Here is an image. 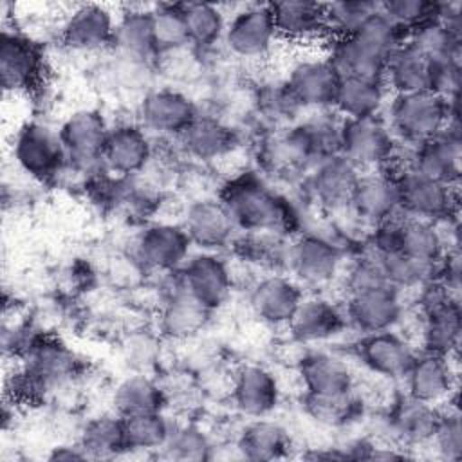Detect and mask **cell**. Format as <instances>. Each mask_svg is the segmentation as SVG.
Instances as JSON below:
<instances>
[{"mask_svg":"<svg viewBox=\"0 0 462 462\" xmlns=\"http://www.w3.org/2000/svg\"><path fill=\"white\" fill-rule=\"evenodd\" d=\"M238 231H262L289 236L300 229L296 206L274 189L258 171L229 177L218 193Z\"/></svg>","mask_w":462,"mask_h":462,"instance_id":"6da1fadb","label":"cell"},{"mask_svg":"<svg viewBox=\"0 0 462 462\" xmlns=\"http://www.w3.org/2000/svg\"><path fill=\"white\" fill-rule=\"evenodd\" d=\"M458 97L446 99L430 90L393 94L384 119L401 146H415L439 135L449 125H460Z\"/></svg>","mask_w":462,"mask_h":462,"instance_id":"7a4b0ae2","label":"cell"},{"mask_svg":"<svg viewBox=\"0 0 462 462\" xmlns=\"http://www.w3.org/2000/svg\"><path fill=\"white\" fill-rule=\"evenodd\" d=\"M419 289V336L422 352L453 357L458 352L462 337L460 298L435 278Z\"/></svg>","mask_w":462,"mask_h":462,"instance_id":"3957f363","label":"cell"},{"mask_svg":"<svg viewBox=\"0 0 462 462\" xmlns=\"http://www.w3.org/2000/svg\"><path fill=\"white\" fill-rule=\"evenodd\" d=\"M401 144L383 116L363 119H341L339 155L359 171L383 170L399 153Z\"/></svg>","mask_w":462,"mask_h":462,"instance_id":"277c9868","label":"cell"},{"mask_svg":"<svg viewBox=\"0 0 462 462\" xmlns=\"http://www.w3.org/2000/svg\"><path fill=\"white\" fill-rule=\"evenodd\" d=\"M392 173V171H390ZM399 188L401 215L433 224L457 218L458 193L457 186H449L411 170L393 171Z\"/></svg>","mask_w":462,"mask_h":462,"instance_id":"5b68a950","label":"cell"},{"mask_svg":"<svg viewBox=\"0 0 462 462\" xmlns=\"http://www.w3.org/2000/svg\"><path fill=\"white\" fill-rule=\"evenodd\" d=\"M108 130L110 125L99 110L83 108L70 114L58 130L69 168L79 173L99 170Z\"/></svg>","mask_w":462,"mask_h":462,"instance_id":"8992f818","label":"cell"},{"mask_svg":"<svg viewBox=\"0 0 462 462\" xmlns=\"http://www.w3.org/2000/svg\"><path fill=\"white\" fill-rule=\"evenodd\" d=\"M13 155L20 170L40 182L56 180L69 168L60 134L38 121L16 132Z\"/></svg>","mask_w":462,"mask_h":462,"instance_id":"52a82bcc","label":"cell"},{"mask_svg":"<svg viewBox=\"0 0 462 462\" xmlns=\"http://www.w3.org/2000/svg\"><path fill=\"white\" fill-rule=\"evenodd\" d=\"M193 242L182 224L153 222L144 226L134 240V260L144 271H179L189 258Z\"/></svg>","mask_w":462,"mask_h":462,"instance_id":"ba28073f","label":"cell"},{"mask_svg":"<svg viewBox=\"0 0 462 462\" xmlns=\"http://www.w3.org/2000/svg\"><path fill=\"white\" fill-rule=\"evenodd\" d=\"M45 74V54L38 42L20 31H2L0 76L5 92H31Z\"/></svg>","mask_w":462,"mask_h":462,"instance_id":"9c48e42d","label":"cell"},{"mask_svg":"<svg viewBox=\"0 0 462 462\" xmlns=\"http://www.w3.org/2000/svg\"><path fill=\"white\" fill-rule=\"evenodd\" d=\"M276 40L271 4H249L227 20L222 43L236 58L258 60L269 54Z\"/></svg>","mask_w":462,"mask_h":462,"instance_id":"30bf717a","label":"cell"},{"mask_svg":"<svg viewBox=\"0 0 462 462\" xmlns=\"http://www.w3.org/2000/svg\"><path fill=\"white\" fill-rule=\"evenodd\" d=\"M177 285L213 312L227 301L233 276L224 258L215 251H202L189 254L177 271Z\"/></svg>","mask_w":462,"mask_h":462,"instance_id":"8fae6325","label":"cell"},{"mask_svg":"<svg viewBox=\"0 0 462 462\" xmlns=\"http://www.w3.org/2000/svg\"><path fill=\"white\" fill-rule=\"evenodd\" d=\"M137 116L148 134L177 139L199 116V108L184 92L173 87H157L143 94Z\"/></svg>","mask_w":462,"mask_h":462,"instance_id":"7c38bea8","label":"cell"},{"mask_svg":"<svg viewBox=\"0 0 462 462\" xmlns=\"http://www.w3.org/2000/svg\"><path fill=\"white\" fill-rule=\"evenodd\" d=\"M406 148L408 170L428 179L457 186L460 179L462 135L460 125H449L439 135Z\"/></svg>","mask_w":462,"mask_h":462,"instance_id":"4fadbf2b","label":"cell"},{"mask_svg":"<svg viewBox=\"0 0 462 462\" xmlns=\"http://www.w3.org/2000/svg\"><path fill=\"white\" fill-rule=\"evenodd\" d=\"M285 83L305 110H332L341 85V74L328 58H307L294 63Z\"/></svg>","mask_w":462,"mask_h":462,"instance_id":"5bb4252c","label":"cell"},{"mask_svg":"<svg viewBox=\"0 0 462 462\" xmlns=\"http://www.w3.org/2000/svg\"><path fill=\"white\" fill-rule=\"evenodd\" d=\"M341 265V249L323 235L300 233L289 244L287 267L307 285L328 283Z\"/></svg>","mask_w":462,"mask_h":462,"instance_id":"9a60e30c","label":"cell"},{"mask_svg":"<svg viewBox=\"0 0 462 462\" xmlns=\"http://www.w3.org/2000/svg\"><path fill=\"white\" fill-rule=\"evenodd\" d=\"M346 319L361 334L392 330L402 318L401 291L392 285H379L348 294Z\"/></svg>","mask_w":462,"mask_h":462,"instance_id":"2e32d148","label":"cell"},{"mask_svg":"<svg viewBox=\"0 0 462 462\" xmlns=\"http://www.w3.org/2000/svg\"><path fill=\"white\" fill-rule=\"evenodd\" d=\"M153 146L139 123L110 125L103 150V168L117 177H135L150 164Z\"/></svg>","mask_w":462,"mask_h":462,"instance_id":"e0dca14e","label":"cell"},{"mask_svg":"<svg viewBox=\"0 0 462 462\" xmlns=\"http://www.w3.org/2000/svg\"><path fill=\"white\" fill-rule=\"evenodd\" d=\"M307 189L316 204L328 211L348 209L361 171L336 153L316 162L307 173Z\"/></svg>","mask_w":462,"mask_h":462,"instance_id":"ac0fdd59","label":"cell"},{"mask_svg":"<svg viewBox=\"0 0 462 462\" xmlns=\"http://www.w3.org/2000/svg\"><path fill=\"white\" fill-rule=\"evenodd\" d=\"M348 209L370 227L401 215L395 175L386 170L361 171Z\"/></svg>","mask_w":462,"mask_h":462,"instance_id":"d6986e66","label":"cell"},{"mask_svg":"<svg viewBox=\"0 0 462 462\" xmlns=\"http://www.w3.org/2000/svg\"><path fill=\"white\" fill-rule=\"evenodd\" d=\"M356 354L372 374L386 379H404L417 356L410 341L393 328L361 334Z\"/></svg>","mask_w":462,"mask_h":462,"instance_id":"ffe728a7","label":"cell"},{"mask_svg":"<svg viewBox=\"0 0 462 462\" xmlns=\"http://www.w3.org/2000/svg\"><path fill=\"white\" fill-rule=\"evenodd\" d=\"M117 18L99 4L76 7L61 25V43L78 52H97L114 47Z\"/></svg>","mask_w":462,"mask_h":462,"instance_id":"44dd1931","label":"cell"},{"mask_svg":"<svg viewBox=\"0 0 462 462\" xmlns=\"http://www.w3.org/2000/svg\"><path fill=\"white\" fill-rule=\"evenodd\" d=\"M451 359L431 352L417 354L404 375L406 393L433 406L449 402L457 386V372Z\"/></svg>","mask_w":462,"mask_h":462,"instance_id":"7402d4cb","label":"cell"},{"mask_svg":"<svg viewBox=\"0 0 462 462\" xmlns=\"http://www.w3.org/2000/svg\"><path fill=\"white\" fill-rule=\"evenodd\" d=\"M287 327L296 341L310 345L339 336L348 327V319L345 309L337 303L321 294H312L303 296Z\"/></svg>","mask_w":462,"mask_h":462,"instance_id":"603a6c76","label":"cell"},{"mask_svg":"<svg viewBox=\"0 0 462 462\" xmlns=\"http://www.w3.org/2000/svg\"><path fill=\"white\" fill-rule=\"evenodd\" d=\"M191 242L202 251H218L226 245H231L236 236V226L220 202V199H200L188 206L184 222Z\"/></svg>","mask_w":462,"mask_h":462,"instance_id":"cb8c5ba5","label":"cell"},{"mask_svg":"<svg viewBox=\"0 0 462 462\" xmlns=\"http://www.w3.org/2000/svg\"><path fill=\"white\" fill-rule=\"evenodd\" d=\"M303 291L294 278L285 274H267L251 291L249 305L256 318L267 325H289L300 301L303 300Z\"/></svg>","mask_w":462,"mask_h":462,"instance_id":"d4e9b609","label":"cell"},{"mask_svg":"<svg viewBox=\"0 0 462 462\" xmlns=\"http://www.w3.org/2000/svg\"><path fill=\"white\" fill-rule=\"evenodd\" d=\"M231 395L236 410L245 417H267L280 404V383L276 375L262 365L242 366L233 381Z\"/></svg>","mask_w":462,"mask_h":462,"instance_id":"484cf974","label":"cell"},{"mask_svg":"<svg viewBox=\"0 0 462 462\" xmlns=\"http://www.w3.org/2000/svg\"><path fill=\"white\" fill-rule=\"evenodd\" d=\"M327 58L341 78H383L390 54L361 32H352L330 38Z\"/></svg>","mask_w":462,"mask_h":462,"instance_id":"4316f807","label":"cell"},{"mask_svg":"<svg viewBox=\"0 0 462 462\" xmlns=\"http://www.w3.org/2000/svg\"><path fill=\"white\" fill-rule=\"evenodd\" d=\"M440 419V408L404 393L397 397L386 415L392 437L406 446L428 444Z\"/></svg>","mask_w":462,"mask_h":462,"instance_id":"83f0119b","label":"cell"},{"mask_svg":"<svg viewBox=\"0 0 462 462\" xmlns=\"http://www.w3.org/2000/svg\"><path fill=\"white\" fill-rule=\"evenodd\" d=\"M177 141L191 159L215 161L226 157L236 148L238 134L224 119L199 112Z\"/></svg>","mask_w":462,"mask_h":462,"instance_id":"f1b7e54d","label":"cell"},{"mask_svg":"<svg viewBox=\"0 0 462 462\" xmlns=\"http://www.w3.org/2000/svg\"><path fill=\"white\" fill-rule=\"evenodd\" d=\"M298 375L305 393L310 395H337L354 390L350 366L328 352H305L298 359Z\"/></svg>","mask_w":462,"mask_h":462,"instance_id":"f546056e","label":"cell"},{"mask_svg":"<svg viewBox=\"0 0 462 462\" xmlns=\"http://www.w3.org/2000/svg\"><path fill=\"white\" fill-rule=\"evenodd\" d=\"M278 38L291 42H314L328 36L325 4L305 0L271 2Z\"/></svg>","mask_w":462,"mask_h":462,"instance_id":"4dcf8cb0","label":"cell"},{"mask_svg":"<svg viewBox=\"0 0 462 462\" xmlns=\"http://www.w3.org/2000/svg\"><path fill=\"white\" fill-rule=\"evenodd\" d=\"M386 83L383 78H341L334 101V112L341 119H363L383 116L386 106Z\"/></svg>","mask_w":462,"mask_h":462,"instance_id":"1f68e13d","label":"cell"},{"mask_svg":"<svg viewBox=\"0 0 462 462\" xmlns=\"http://www.w3.org/2000/svg\"><path fill=\"white\" fill-rule=\"evenodd\" d=\"M292 449L289 431L274 420L265 417L254 419L244 426L236 439V451L247 460H280L287 458Z\"/></svg>","mask_w":462,"mask_h":462,"instance_id":"d6a6232c","label":"cell"},{"mask_svg":"<svg viewBox=\"0 0 462 462\" xmlns=\"http://www.w3.org/2000/svg\"><path fill=\"white\" fill-rule=\"evenodd\" d=\"M431 61L410 42L397 47L384 67L383 79L393 94H413L430 90ZM431 92V90H430Z\"/></svg>","mask_w":462,"mask_h":462,"instance_id":"836d02e7","label":"cell"},{"mask_svg":"<svg viewBox=\"0 0 462 462\" xmlns=\"http://www.w3.org/2000/svg\"><path fill=\"white\" fill-rule=\"evenodd\" d=\"M25 368L45 386L70 379L78 370L76 356L51 337H31L25 350Z\"/></svg>","mask_w":462,"mask_h":462,"instance_id":"e575fe53","label":"cell"},{"mask_svg":"<svg viewBox=\"0 0 462 462\" xmlns=\"http://www.w3.org/2000/svg\"><path fill=\"white\" fill-rule=\"evenodd\" d=\"M114 47L121 52V58L152 63L157 54L153 29H152V9H128L116 23Z\"/></svg>","mask_w":462,"mask_h":462,"instance_id":"d590c367","label":"cell"},{"mask_svg":"<svg viewBox=\"0 0 462 462\" xmlns=\"http://www.w3.org/2000/svg\"><path fill=\"white\" fill-rule=\"evenodd\" d=\"M209 316V309L175 283L161 310V330L168 337L188 339L206 327Z\"/></svg>","mask_w":462,"mask_h":462,"instance_id":"8d00e7d4","label":"cell"},{"mask_svg":"<svg viewBox=\"0 0 462 462\" xmlns=\"http://www.w3.org/2000/svg\"><path fill=\"white\" fill-rule=\"evenodd\" d=\"M448 249V240L442 235L439 224L401 215L397 253H402L428 265H439Z\"/></svg>","mask_w":462,"mask_h":462,"instance_id":"74e56055","label":"cell"},{"mask_svg":"<svg viewBox=\"0 0 462 462\" xmlns=\"http://www.w3.org/2000/svg\"><path fill=\"white\" fill-rule=\"evenodd\" d=\"M114 410L121 417L162 411L166 406L164 388L146 374L123 379L114 390Z\"/></svg>","mask_w":462,"mask_h":462,"instance_id":"f35d334b","label":"cell"},{"mask_svg":"<svg viewBox=\"0 0 462 462\" xmlns=\"http://www.w3.org/2000/svg\"><path fill=\"white\" fill-rule=\"evenodd\" d=\"M78 442L88 458H116L128 453L123 417L114 413L90 419Z\"/></svg>","mask_w":462,"mask_h":462,"instance_id":"ab89813d","label":"cell"},{"mask_svg":"<svg viewBox=\"0 0 462 462\" xmlns=\"http://www.w3.org/2000/svg\"><path fill=\"white\" fill-rule=\"evenodd\" d=\"M189 47L193 51H209L224 40L227 18L218 5L206 2L182 4Z\"/></svg>","mask_w":462,"mask_h":462,"instance_id":"60d3db41","label":"cell"},{"mask_svg":"<svg viewBox=\"0 0 462 462\" xmlns=\"http://www.w3.org/2000/svg\"><path fill=\"white\" fill-rule=\"evenodd\" d=\"M285 236L274 233L262 231H240L231 242L235 254L253 265L276 269L280 265H287L289 244L283 240Z\"/></svg>","mask_w":462,"mask_h":462,"instance_id":"b9f144b4","label":"cell"},{"mask_svg":"<svg viewBox=\"0 0 462 462\" xmlns=\"http://www.w3.org/2000/svg\"><path fill=\"white\" fill-rule=\"evenodd\" d=\"M305 411L319 424L337 428L346 426L363 413V401L356 390L337 395H310L305 393Z\"/></svg>","mask_w":462,"mask_h":462,"instance_id":"7bdbcfd3","label":"cell"},{"mask_svg":"<svg viewBox=\"0 0 462 462\" xmlns=\"http://www.w3.org/2000/svg\"><path fill=\"white\" fill-rule=\"evenodd\" d=\"M125 439L130 451H159L170 439L173 424L162 411L123 417Z\"/></svg>","mask_w":462,"mask_h":462,"instance_id":"ee69618b","label":"cell"},{"mask_svg":"<svg viewBox=\"0 0 462 462\" xmlns=\"http://www.w3.org/2000/svg\"><path fill=\"white\" fill-rule=\"evenodd\" d=\"M152 29L159 56L189 47L182 4H159L152 7Z\"/></svg>","mask_w":462,"mask_h":462,"instance_id":"f6af8a7d","label":"cell"},{"mask_svg":"<svg viewBox=\"0 0 462 462\" xmlns=\"http://www.w3.org/2000/svg\"><path fill=\"white\" fill-rule=\"evenodd\" d=\"M408 42L430 60L460 58L462 52V32L451 29L440 18L413 29Z\"/></svg>","mask_w":462,"mask_h":462,"instance_id":"bcb514c9","label":"cell"},{"mask_svg":"<svg viewBox=\"0 0 462 462\" xmlns=\"http://www.w3.org/2000/svg\"><path fill=\"white\" fill-rule=\"evenodd\" d=\"M374 256L377 258L386 282L397 291L415 289V287L419 289L420 285L435 278L437 265L422 263L402 253H388V254H379V256L374 254Z\"/></svg>","mask_w":462,"mask_h":462,"instance_id":"7dc6e473","label":"cell"},{"mask_svg":"<svg viewBox=\"0 0 462 462\" xmlns=\"http://www.w3.org/2000/svg\"><path fill=\"white\" fill-rule=\"evenodd\" d=\"M381 2L372 0H339L325 4V22L328 38L346 36L356 32L374 13H377Z\"/></svg>","mask_w":462,"mask_h":462,"instance_id":"c3c4849f","label":"cell"},{"mask_svg":"<svg viewBox=\"0 0 462 462\" xmlns=\"http://www.w3.org/2000/svg\"><path fill=\"white\" fill-rule=\"evenodd\" d=\"M256 105L260 114L267 121L280 125L278 128L292 125L294 121H298V114L303 112V108L289 90L285 79L263 85L256 96Z\"/></svg>","mask_w":462,"mask_h":462,"instance_id":"681fc988","label":"cell"},{"mask_svg":"<svg viewBox=\"0 0 462 462\" xmlns=\"http://www.w3.org/2000/svg\"><path fill=\"white\" fill-rule=\"evenodd\" d=\"M211 442L208 435L193 426H173L168 442L157 451L161 458L170 460H208L211 458Z\"/></svg>","mask_w":462,"mask_h":462,"instance_id":"f907efd6","label":"cell"},{"mask_svg":"<svg viewBox=\"0 0 462 462\" xmlns=\"http://www.w3.org/2000/svg\"><path fill=\"white\" fill-rule=\"evenodd\" d=\"M383 13L397 23L408 36L413 29L440 18L442 2L431 0H390L381 4Z\"/></svg>","mask_w":462,"mask_h":462,"instance_id":"816d5d0a","label":"cell"},{"mask_svg":"<svg viewBox=\"0 0 462 462\" xmlns=\"http://www.w3.org/2000/svg\"><path fill=\"white\" fill-rule=\"evenodd\" d=\"M430 442L444 460H458L462 457V422L458 410H440V419Z\"/></svg>","mask_w":462,"mask_h":462,"instance_id":"f5cc1de1","label":"cell"},{"mask_svg":"<svg viewBox=\"0 0 462 462\" xmlns=\"http://www.w3.org/2000/svg\"><path fill=\"white\" fill-rule=\"evenodd\" d=\"M346 291L348 294L359 292L365 289L379 287V285H390L383 274V269L377 262V258L370 253H365L359 260L352 263V267L346 273Z\"/></svg>","mask_w":462,"mask_h":462,"instance_id":"db71d44e","label":"cell"},{"mask_svg":"<svg viewBox=\"0 0 462 462\" xmlns=\"http://www.w3.org/2000/svg\"><path fill=\"white\" fill-rule=\"evenodd\" d=\"M125 359L126 363L139 374H146L148 368H152L159 359V341L152 334L137 332L132 334L125 346Z\"/></svg>","mask_w":462,"mask_h":462,"instance_id":"11a10c76","label":"cell"},{"mask_svg":"<svg viewBox=\"0 0 462 462\" xmlns=\"http://www.w3.org/2000/svg\"><path fill=\"white\" fill-rule=\"evenodd\" d=\"M49 458L51 460H85L88 457L78 442V444H63V446L52 448V453L49 455Z\"/></svg>","mask_w":462,"mask_h":462,"instance_id":"9f6ffc18","label":"cell"}]
</instances>
